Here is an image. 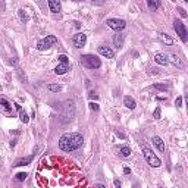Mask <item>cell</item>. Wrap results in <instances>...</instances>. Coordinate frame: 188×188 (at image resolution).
<instances>
[{
    "instance_id": "603a6c76",
    "label": "cell",
    "mask_w": 188,
    "mask_h": 188,
    "mask_svg": "<svg viewBox=\"0 0 188 188\" xmlns=\"http://www.w3.org/2000/svg\"><path fill=\"white\" fill-rule=\"evenodd\" d=\"M153 87L157 90H162V91H166V90L169 88V85L167 84H153Z\"/></svg>"
},
{
    "instance_id": "ba28073f",
    "label": "cell",
    "mask_w": 188,
    "mask_h": 188,
    "mask_svg": "<svg viewBox=\"0 0 188 188\" xmlns=\"http://www.w3.org/2000/svg\"><path fill=\"white\" fill-rule=\"evenodd\" d=\"M0 112H3V113H5V115H8V116H13L11 103L5 99V97H0Z\"/></svg>"
},
{
    "instance_id": "d590c367",
    "label": "cell",
    "mask_w": 188,
    "mask_h": 188,
    "mask_svg": "<svg viewBox=\"0 0 188 188\" xmlns=\"http://www.w3.org/2000/svg\"><path fill=\"white\" fill-rule=\"evenodd\" d=\"M184 2H187V3H188V0H184Z\"/></svg>"
},
{
    "instance_id": "4dcf8cb0",
    "label": "cell",
    "mask_w": 188,
    "mask_h": 188,
    "mask_svg": "<svg viewBox=\"0 0 188 188\" xmlns=\"http://www.w3.org/2000/svg\"><path fill=\"white\" fill-rule=\"evenodd\" d=\"M88 97H90V99H91V100H93V99H94V100H97V99H99V96H97V94H96L94 91H90Z\"/></svg>"
},
{
    "instance_id": "7402d4cb",
    "label": "cell",
    "mask_w": 188,
    "mask_h": 188,
    "mask_svg": "<svg viewBox=\"0 0 188 188\" xmlns=\"http://www.w3.org/2000/svg\"><path fill=\"white\" fill-rule=\"evenodd\" d=\"M18 13H19V18H21V21H22L24 24H25V22H28V19H30V18H28V15L25 13V11H24V9H21V11H18Z\"/></svg>"
},
{
    "instance_id": "cb8c5ba5",
    "label": "cell",
    "mask_w": 188,
    "mask_h": 188,
    "mask_svg": "<svg viewBox=\"0 0 188 188\" xmlns=\"http://www.w3.org/2000/svg\"><path fill=\"white\" fill-rule=\"evenodd\" d=\"M60 88H62V87H60V85H56V84H50V85H49V90H50V91H53V93L60 91Z\"/></svg>"
},
{
    "instance_id": "484cf974",
    "label": "cell",
    "mask_w": 188,
    "mask_h": 188,
    "mask_svg": "<svg viewBox=\"0 0 188 188\" xmlns=\"http://www.w3.org/2000/svg\"><path fill=\"white\" fill-rule=\"evenodd\" d=\"M27 177H28V175H27L25 172H19V174L16 175V179H18V181H25V179H27Z\"/></svg>"
},
{
    "instance_id": "ac0fdd59",
    "label": "cell",
    "mask_w": 188,
    "mask_h": 188,
    "mask_svg": "<svg viewBox=\"0 0 188 188\" xmlns=\"http://www.w3.org/2000/svg\"><path fill=\"white\" fill-rule=\"evenodd\" d=\"M118 153H119V156H122V157H129V156H131V148L126 147V145H123V147H119Z\"/></svg>"
},
{
    "instance_id": "9c48e42d",
    "label": "cell",
    "mask_w": 188,
    "mask_h": 188,
    "mask_svg": "<svg viewBox=\"0 0 188 188\" xmlns=\"http://www.w3.org/2000/svg\"><path fill=\"white\" fill-rule=\"evenodd\" d=\"M99 53L101 56H104V57H107V59H113V57H115L113 50L109 49V47H106V46H100V47H99Z\"/></svg>"
},
{
    "instance_id": "d4e9b609",
    "label": "cell",
    "mask_w": 188,
    "mask_h": 188,
    "mask_svg": "<svg viewBox=\"0 0 188 188\" xmlns=\"http://www.w3.org/2000/svg\"><path fill=\"white\" fill-rule=\"evenodd\" d=\"M59 62L60 63H69V59H68V56L66 55H59Z\"/></svg>"
},
{
    "instance_id": "3957f363",
    "label": "cell",
    "mask_w": 188,
    "mask_h": 188,
    "mask_svg": "<svg viewBox=\"0 0 188 188\" xmlns=\"http://www.w3.org/2000/svg\"><path fill=\"white\" fill-rule=\"evenodd\" d=\"M143 155H144V157H145V160H147V163L151 166V167H159V166L162 165L160 159H159L148 147H145V145L143 147Z\"/></svg>"
},
{
    "instance_id": "f546056e",
    "label": "cell",
    "mask_w": 188,
    "mask_h": 188,
    "mask_svg": "<svg viewBox=\"0 0 188 188\" xmlns=\"http://www.w3.org/2000/svg\"><path fill=\"white\" fill-rule=\"evenodd\" d=\"M175 106H177V107H181V106H182V97H178V99L175 100Z\"/></svg>"
},
{
    "instance_id": "2e32d148",
    "label": "cell",
    "mask_w": 188,
    "mask_h": 188,
    "mask_svg": "<svg viewBox=\"0 0 188 188\" xmlns=\"http://www.w3.org/2000/svg\"><path fill=\"white\" fill-rule=\"evenodd\" d=\"M68 71H69V63H60L55 68V74H57V75H63Z\"/></svg>"
},
{
    "instance_id": "30bf717a",
    "label": "cell",
    "mask_w": 188,
    "mask_h": 188,
    "mask_svg": "<svg viewBox=\"0 0 188 188\" xmlns=\"http://www.w3.org/2000/svg\"><path fill=\"white\" fill-rule=\"evenodd\" d=\"M34 156L35 155H31V156H28V157H22V159H18L16 162H15V167H18V166H25V165H30L31 162H33V159H34Z\"/></svg>"
},
{
    "instance_id": "8992f818",
    "label": "cell",
    "mask_w": 188,
    "mask_h": 188,
    "mask_svg": "<svg viewBox=\"0 0 188 188\" xmlns=\"http://www.w3.org/2000/svg\"><path fill=\"white\" fill-rule=\"evenodd\" d=\"M106 24H107V27H109V28L115 30V31H122V30L126 27V22H125L123 19H116V18L107 19Z\"/></svg>"
},
{
    "instance_id": "7c38bea8",
    "label": "cell",
    "mask_w": 188,
    "mask_h": 188,
    "mask_svg": "<svg viewBox=\"0 0 188 188\" xmlns=\"http://www.w3.org/2000/svg\"><path fill=\"white\" fill-rule=\"evenodd\" d=\"M153 144H155L156 147H157V150H159V151L165 153V141H163L160 137L155 135V137H153Z\"/></svg>"
},
{
    "instance_id": "1f68e13d",
    "label": "cell",
    "mask_w": 188,
    "mask_h": 188,
    "mask_svg": "<svg viewBox=\"0 0 188 188\" xmlns=\"http://www.w3.org/2000/svg\"><path fill=\"white\" fill-rule=\"evenodd\" d=\"M113 184H115V187H118V188L122 185V182L119 181V179H115V181H113Z\"/></svg>"
},
{
    "instance_id": "d6986e66",
    "label": "cell",
    "mask_w": 188,
    "mask_h": 188,
    "mask_svg": "<svg viewBox=\"0 0 188 188\" xmlns=\"http://www.w3.org/2000/svg\"><path fill=\"white\" fill-rule=\"evenodd\" d=\"M147 6L151 12H156L157 8H159V2L157 0H147Z\"/></svg>"
},
{
    "instance_id": "277c9868",
    "label": "cell",
    "mask_w": 188,
    "mask_h": 188,
    "mask_svg": "<svg viewBox=\"0 0 188 188\" xmlns=\"http://www.w3.org/2000/svg\"><path fill=\"white\" fill-rule=\"evenodd\" d=\"M57 43V38H56L55 35H47L44 38H41L38 43H37V49L38 50H47V49H50L53 44Z\"/></svg>"
},
{
    "instance_id": "9a60e30c",
    "label": "cell",
    "mask_w": 188,
    "mask_h": 188,
    "mask_svg": "<svg viewBox=\"0 0 188 188\" xmlns=\"http://www.w3.org/2000/svg\"><path fill=\"white\" fill-rule=\"evenodd\" d=\"M123 41H125V35L123 34H116L113 37V44L116 46L118 49H122L123 47Z\"/></svg>"
},
{
    "instance_id": "4fadbf2b",
    "label": "cell",
    "mask_w": 188,
    "mask_h": 188,
    "mask_svg": "<svg viewBox=\"0 0 188 188\" xmlns=\"http://www.w3.org/2000/svg\"><path fill=\"white\" fill-rule=\"evenodd\" d=\"M13 106L16 107V110H18V113H19V119H21L24 123H28V122H30V118H28V115H27V113L22 110V107H21L18 103H15Z\"/></svg>"
},
{
    "instance_id": "7a4b0ae2",
    "label": "cell",
    "mask_w": 188,
    "mask_h": 188,
    "mask_svg": "<svg viewBox=\"0 0 188 188\" xmlns=\"http://www.w3.org/2000/svg\"><path fill=\"white\" fill-rule=\"evenodd\" d=\"M81 65L85 68H88V69H99L101 66V62H100V59L97 56L94 55H84L81 56Z\"/></svg>"
},
{
    "instance_id": "e575fe53",
    "label": "cell",
    "mask_w": 188,
    "mask_h": 188,
    "mask_svg": "<svg viewBox=\"0 0 188 188\" xmlns=\"http://www.w3.org/2000/svg\"><path fill=\"white\" fill-rule=\"evenodd\" d=\"M116 134H118V137H121V138H125V135H123L122 132H116Z\"/></svg>"
},
{
    "instance_id": "83f0119b",
    "label": "cell",
    "mask_w": 188,
    "mask_h": 188,
    "mask_svg": "<svg viewBox=\"0 0 188 188\" xmlns=\"http://www.w3.org/2000/svg\"><path fill=\"white\" fill-rule=\"evenodd\" d=\"M88 106H90V109H91V110H94V112H97V110L100 109V107H99V104H97V103H90Z\"/></svg>"
},
{
    "instance_id": "ffe728a7",
    "label": "cell",
    "mask_w": 188,
    "mask_h": 188,
    "mask_svg": "<svg viewBox=\"0 0 188 188\" xmlns=\"http://www.w3.org/2000/svg\"><path fill=\"white\" fill-rule=\"evenodd\" d=\"M170 62L175 65V66H178V68H182V62L179 60V57H178L177 55H172L170 56Z\"/></svg>"
},
{
    "instance_id": "d6a6232c",
    "label": "cell",
    "mask_w": 188,
    "mask_h": 188,
    "mask_svg": "<svg viewBox=\"0 0 188 188\" xmlns=\"http://www.w3.org/2000/svg\"><path fill=\"white\" fill-rule=\"evenodd\" d=\"M123 174H125V175H128V174H131V169H129L128 166H125V167H123Z\"/></svg>"
},
{
    "instance_id": "e0dca14e",
    "label": "cell",
    "mask_w": 188,
    "mask_h": 188,
    "mask_svg": "<svg viewBox=\"0 0 188 188\" xmlns=\"http://www.w3.org/2000/svg\"><path fill=\"white\" fill-rule=\"evenodd\" d=\"M123 104H125L129 110H134V109H135V106H137L135 100H134L132 97H129V96H125V97H123Z\"/></svg>"
},
{
    "instance_id": "836d02e7",
    "label": "cell",
    "mask_w": 188,
    "mask_h": 188,
    "mask_svg": "<svg viewBox=\"0 0 188 188\" xmlns=\"http://www.w3.org/2000/svg\"><path fill=\"white\" fill-rule=\"evenodd\" d=\"M93 3H96V5H104V0H93Z\"/></svg>"
},
{
    "instance_id": "5bb4252c",
    "label": "cell",
    "mask_w": 188,
    "mask_h": 188,
    "mask_svg": "<svg viewBox=\"0 0 188 188\" xmlns=\"http://www.w3.org/2000/svg\"><path fill=\"white\" fill-rule=\"evenodd\" d=\"M155 60H156V63H159V65H167V63H169L167 56L163 55V53H156V55H155Z\"/></svg>"
},
{
    "instance_id": "6da1fadb",
    "label": "cell",
    "mask_w": 188,
    "mask_h": 188,
    "mask_svg": "<svg viewBox=\"0 0 188 188\" xmlns=\"http://www.w3.org/2000/svg\"><path fill=\"white\" fill-rule=\"evenodd\" d=\"M84 143V138L82 135L78 132H72V134H65L60 137L59 140V148L63 150V151H74L79 148Z\"/></svg>"
},
{
    "instance_id": "8d00e7d4",
    "label": "cell",
    "mask_w": 188,
    "mask_h": 188,
    "mask_svg": "<svg viewBox=\"0 0 188 188\" xmlns=\"http://www.w3.org/2000/svg\"><path fill=\"white\" fill-rule=\"evenodd\" d=\"M0 90H2V85H0Z\"/></svg>"
},
{
    "instance_id": "52a82bcc",
    "label": "cell",
    "mask_w": 188,
    "mask_h": 188,
    "mask_svg": "<svg viewBox=\"0 0 188 188\" xmlns=\"http://www.w3.org/2000/svg\"><path fill=\"white\" fill-rule=\"evenodd\" d=\"M72 43H74V47L75 49H82L85 43H87V35L84 33H78L72 37Z\"/></svg>"
},
{
    "instance_id": "4316f807",
    "label": "cell",
    "mask_w": 188,
    "mask_h": 188,
    "mask_svg": "<svg viewBox=\"0 0 188 188\" xmlns=\"http://www.w3.org/2000/svg\"><path fill=\"white\" fill-rule=\"evenodd\" d=\"M153 118H155V119H160V107H156V109H155Z\"/></svg>"
},
{
    "instance_id": "5b68a950",
    "label": "cell",
    "mask_w": 188,
    "mask_h": 188,
    "mask_svg": "<svg viewBox=\"0 0 188 188\" xmlns=\"http://www.w3.org/2000/svg\"><path fill=\"white\" fill-rule=\"evenodd\" d=\"M174 30L177 31V35H179V38L184 41V43H187L188 40V33H187V28H185V25L182 24V21H179V19H175V22H174Z\"/></svg>"
},
{
    "instance_id": "f1b7e54d",
    "label": "cell",
    "mask_w": 188,
    "mask_h": 188,
    "mask_svg": "<svg viewBox=\"0 0 188 188\" xmlns=\"http://www.w3.org/2000/svg\"><path fill=\"white\" fill-rule=\"evenodd\" d=\"M178 12H179V15H181V18H187V12L184 8H178Z\"/></svg>"
},
{
    "instance_id": "8fae6325",
    "label": "cell",
    "mask_w": 188,
    "mask_h": 188,
    "mask_svg": "<svg viewBox=\"0 0 188 188\" xmlns=\"http://www.w3.org/2000/svg\"><path fill=\"white\" fill-rule=\"evenodd\" d=\"M49 9L52 13H59L60 12V2L59 0H49Z\"/></svg>"
},
{
    "instance_id": "44dd1931",
    "label": "cell",
    "mask_w": 188,
    "mask_h": 188,
    "mask_svg": "<svg viewBox=\"0 0 188 188\" xmlns=\"http://www.w3.org/2000/svg\"><path fill=\"white\" fill-rule=\"evenodd\" d=\"M162 40H163V43L165 44H167V46H172L174 44V40L167 35V34H162Z\"/></svg>"
}]
</instances>
